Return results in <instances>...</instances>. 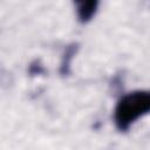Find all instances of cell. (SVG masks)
I'll use <instances>...</instances> for the list:
<instances>
[{"label": "cell", "instance_id": "4", "mask_svg": "<svg viewBox=\"0 0 150 150\" xmlns=\"http://www.w3.org/2000/svg\"><path fill=\"white\" fill-rule=\"evenodd\" d=\"M28 73H29V75L35 76V75L45 74V73H46V69H45L43 66L41 64L40 60H34V61L29 64V67H28Z\"/></svg>", "mask_w": 150, "mask_h": 150}, {"label": "cell", "instance_id": "2", "mask_svg": "<svg viewBox=\"0 0 150 150\" xmlns=\"http://www.w3.org/2000/svg\"><path fill=\"white\" fill-rule=\"evenodd\" d=\"M73 1L76 8L77 19L82 23H86L94 18L100 5V0H73Z\"/></svg>", "mask_w": 150, "mask_h": 150}, {"label": "cell", "instance_id": "1", "mask_svg": "<svg viewBox=\"0 0 150 150\" xmlns=\"http://www.w3.org/2000/svg\"><path fill=\"white\" fill-rule=\"evenodd\" d=\"M150 110V94L146 90H135L123 95L114 111V122L120 131H127L138 118Z\"/></svg>", "mask_w": 150, "mask_h": 150}, {"label": "cell", "instance_id": "3", "mask_svg": "<svg viewBox=\"0 0 150 150\" xmlns=\"http://www.w3.org/2000/svg\"><path fill=\"white\" fill-rule=\"evenodd\" d=\"M79 50V43H70L64 48V52L61 57L60 63V74L62 76H68L70 74V64L75 56V54Z\"/></svg>", "mask_w": 150, "mask_h": 150}]
</instances>
